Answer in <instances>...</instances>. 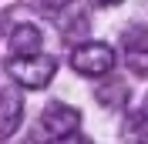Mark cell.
I'll list each match as a JSON object with an SVG mask.
<instances>
[{"label": "cell", "mask_w": 148, "mask_h": 144, "mask_svg": "<svg viewBox=\"0 0 148 144\" xmlns=\"http://www.w3.org/2000/svg\"><path fill=\"white\" fill-rule=\"evenodd\" d=\"M7 71L10 77L20 84V87H47V84L54 81V71H57V60L47 54H34V57H10L7 60Z\"/></svg>", "instance_id": "1"}, {"label": "cell", "mask_w": 148, "mask_h": 144, "mask_svg": "<svg viewBox=\"0 0 148 144\" xmlns=\"http://www.w3.org/2000/svg\"><path fill=\"white\" fill-rule=\"evenodd\" d=\"M77 127H81V111L71 107V104L51 101L40 114V134L47 141H67V137L77 134Z\"/></svg>", "instance_id": "2"}, {"label": "cell", "mask_w": 148, "mask_h": 144, "mask_svg": "<svg viewBox=\"0 0 148 144\" xmlns=\"http://www.w3.org/2000/svg\"><path fill=\"white\" fill-rule=\"evenodd\" d=\"M71 67L84 77H108L114 67V50L108 44H98V40L77 44L71 50Z\"/></svg>", "instance_id": "3"}, {"label": "cell", "mask_w": 148, "mask_h": 144, "mask_svg": "<svg viewBox=\"0 0 148 144\" xmlns=\"http://www.w3.org/2000/svg\"><path fill=\"white\" fill-rule=\"evenodd\" d=\"M24 117V101L17 90H0V141H7L14 131L20 127Z\"/></svg>", "instance_id": "4"}, {"label": "cell", "mask_w": 148, "mask_h": 144, "mask_svg": "<svg viewBox=\"0 0 148 144\" xmlns=\"http://www.w3.org/2000/svg\"><path fill=\"white\" fill-rule=\"evenodd\" d=\"M40 44H44V37H40V30H37L34 24H20V27L10 34V50H14V57L40 54Z\"/></svg>", "instance_id": "5"}, {"label": "cell", "mask_w": 148, "mask_h": 144, "mask_svg": "<svg viewBox=\"0 0 148 144\" xmlns=\"http://www.w3.org/2000/svg\"><path fill=\"white\" fill-rule=\"evenodd\" d=\"M125 57H128V67H131V71H138V74L148 77V50H135V54H125Z\"/></svg>", "instance_id": "6"}, {"label": "cell", "mask_w": 148, "mask_h": 144, "mask_svg": "<svg viewBox=\"0 0 148 144\" xmlns=\"http://www.w3.org/2000/svg\"><path fill=\"white\" fill-rule=\"evenodd\" d=\"M94 3H101V7H114V3H121V0H94Z\"/></svg>", "instance_id": "7"}, {"label": "cell", "mask_w": 148, "mask_h": 144, "mask_svg": "<svg viewBox=\"0 0 148 144\" xmlns=\"http://www.w3.org/2000/svg\"><path fill=\"white\" fill-rule=\"evenodd\" d=\"M141 114H145V117H148V101H145V107H141Z\"/></svg>", "instance_id": "8"}]
</instances>
